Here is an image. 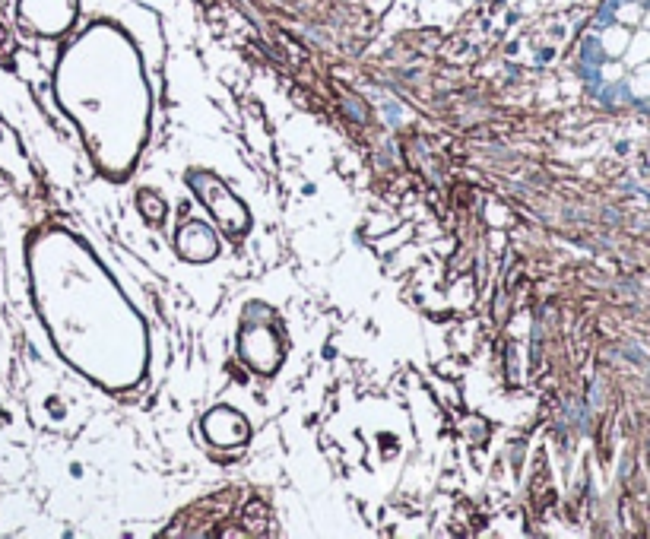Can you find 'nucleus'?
I'll list each match as a JSON object with an SVG mask.
<instances>
[{
    "label": "nucleus",
    "instance_id": "f257e3e1",
    "mask_svg": "<svg viewBox=\"0 0 650 539\" xmlns=\"http://www.w3.org/2000/svg\"><path fill=\"white\" fill-rule=\"evenodd\" d=\"M578 77L609 111H650V0H603L581 32Z\"/></svg>",
    "mask_w": 650,
    "mask_h": 539
},
{
    "label": "nucleus",
    "instance_id": "f03ea898",
    "mask_svg": "<svg viewBox=\"0 0 650 539\" xmlns=\"http://www.w3.org/2000/svg\"><path fill=\"white\" fill-rule=\"evenodd\" d=\"M194 191L200 194V200L213 210V216L222 222V229L238 235L248 229V213L245 207L235 200V194H229V188L222 181H216L213 175H191Z\"/></svg>",
    "mask_w": 650,
    "mask_h": 539
},
{
    "label": "nucleus",
    "instance_id": "7ed1b4c3",
    "mask_svg": "<svg viewBox=\"0 0 650 539\" xmlns=\"http://www.w3.org/2000/svg\"><path fill=\"white\" fill-rule=\"evenodd\" d=\"M178 248L184 257H191V260H207L216 254V238L207 226H197V222H191V226H184L181 235H178Z\"/></svg>",
    "mask_w": 650,
    "mask_h": 539
},
{
    "label": "nucleus",
    "instance_id": "20e7f679",
    "mask_svg": "<svg viewBox=\"0 0 650 539\" xmlns=\"http://www.w3.org/2000/svg\"><path fill=\"white\" fill-rule=\"evenodd\" d=\"M257 349H267L270 356L280 362V349H276V337H273L270 330H251V333H245V359L248 362L254 359Z\"/></svg>",
    "mask_w": 650,
    "mask_h": 539
}]
</instances>
